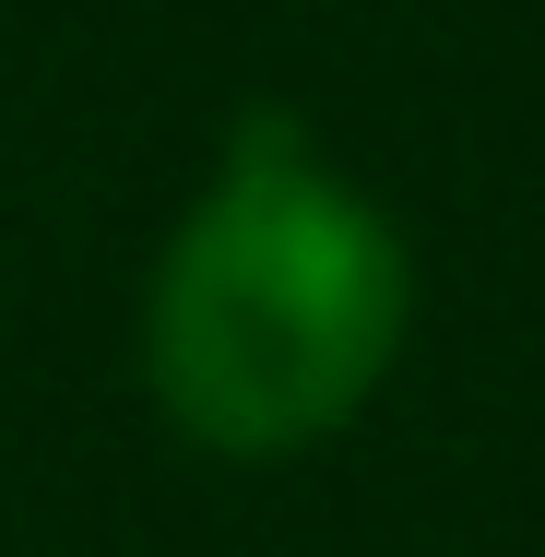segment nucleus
I'll return each instance as SVG.
<instances>
[{"instance_id":"f257e3e1","label":"nucleus","mask_w":545,"mask_h":557,"mask_svg":"<svg viewBox=\"0 0 545 557\" xmlns=\"http://www.w3.org/2000/svg\"><path fill=\"white\" fill-rule=\"evenodd\" d=\"M404 344V237L368 214L309 131L273 108L237 119L225 178L166 237L143 368L154 404L225 462L344 428Z\"/></svg>"}]
</instances>
